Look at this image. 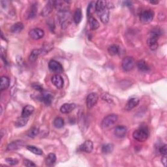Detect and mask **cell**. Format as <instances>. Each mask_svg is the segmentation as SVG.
I'll return each mask as SVG.
<instances>
[{"mask_svg":"<svg viewBox=\"0 0 167 167\" xmlns=\"http://www.w3.org/2000/svg\"><path fill=\"white\" fill-rule=\"evenodd\" d=\"M150 133L146 127H141L139 129L134 131L133 137L138 142H144L148 138Z\"/></svg>","mask_w":167,"mask_h":167,"instance_id":"obj_1","label":"cell"},{"mask_svg":"<svg viewBox=\"0 0 167 167\" xmlns=\"http://www.w3.org/2000/svg\"><path fill=\"white\" fill-rule=\"evenodd\" d=\"M118 117L116 114L108 115L102 121L101 127L103 129H109L110 127L113 126L118 122Z\"/></svg>","mask_w":167,"mask_h":167,"instance_id":"obj_2","label":"cell"},{"mask_svg":"<svg viewBox=\"0 0 167 167\" xmlns=\"http://www.w3.org/2000/svg\"><path fill=\"white\" fill-rule=\"evenodd\" d=\"M135 61L133 57L127 56L123 58L122 62V67L124 71L129 72L131 71L135 67Z\"/></svg>","mask_w":167,"mask_h":167,"instance_id":"obj_3","label":"cell"},{"mask_svg":"<svg viewBox=\"0 0 167 167\" xmlns=\"http://www.w3.org/2000/svg\"><path fill=\"white\" fill-rule=\"evenodd\" d=\"M154 17V12L152 10H145L141 14L140 18L141 21L143 24H149L150 22L153 20Z\"/></svg>","mask_w":167,"mask_h":167,"instance_id":"obj_4","label":"cell"},{"mask_svg":"<svg viewBox=\"0 0 167 167\" xmlns=\"http://www.w3.org/2000/svg\"><path fill=\"white\" fill-rule=\"evenodd\" d=\"M69 2L67 1H54V7L59 12L68 11L69 7Z\"/></svg>","mask_w":167,"mask_h":167,"instance_id":"obj_5","label":"cell"},{"mask_svg":"<svg viewBox=\"0 0 167 167\" xmlns=\"http://www.w3.org/2000/svg\"><path fill=\"white\" fill-rule=\"evenodd\" d=\"M48 68L54 73H61L63 72V66L59 62L55 60H50L48 63Z\"/></svg>","mask_w":167,"mask_h":167,"instance_id":"obj_6","label":"cell"},{"mask_svg":"<svg viewBox=\"0 0 167 167\" xmlns=\"http://www.w3.org/2000/svg\"><path fill=\"white\" fill-rule=\"evenodd\" d=\"M99 99V96L96 93H91L89 94L86 99V104L88 108H91L94 107L97 104Z\"/></svg>","mask_w":167,"mask_h":167,"instance_id":"obj_7","label":"cell"},{"mask_svg":"<svg viewBox=\"0 0 167 167\" xmlns=\"http://www.w3.org/2000/svg\"><path fill=\"white\" fill-rule=\"evenodd\" d=\"M29 36L34 40H39L44 37L45 32L40 28H34L29 31Z\"/></svg>","mask_w":167,"mask_h":167,"instance_id":"obj_8","label":"cell"},{"mask_svg":"<svg viewBox=\"0 0 167 167\" xmlns=\"http://www.w3.org/2000/svg\"><path fill=\"white\" fill-rule=\"evenodd\" d=\"M159 37V36H157V35L151 34V36L148 39H147V44L149 46V47L151 50H155L158 47L157 41H158Z\"/></svg>","mask_w":167,"mask_h":167,"instance_id":"obj_9","label":"cell"},{"mask_svg":"<svg viewBox=\"0 0 167 167\" xmlns=\"http://www.w3.org/2000/svg\"><path fill=\"white\" fill-rule=\"evenodd\" d=\"M51 81L53 85L57 89H61L63 87L64 81L63 78H62L60 75H55L52 76Z\"/></svg>","mask_w":167,"mask_h":167,"instance_id":"obj_10","label":"cell"},{"mask_svg":"<svg viewBox=\"0 0 167 167\" xmlns=\"http://www.w3.org/2000/svg\"><path fill=\"white\" fill-rule=\"evenodd\" d=\"M109 8H110V5H108V3L107 7H106L104 10L101 11V12L97 13L99 15L101 20V22L104 23V24H107V23L108 22V20H109V16H110Z\"/></svg>","mask_w":167,"mask_h":167,"instance_id":"obj_11","label":"cell"},{"mask_svg":"<svg viewBox=\"0 0 167 167\" xmlns=\"http://www.w3.org/2000/svg\"><path fill=\"white\" fill-rule=\"evenodd\" d=\"M127 133V127L123 125L117 126L114 129V133L116 137L118 138H123L125 137Z\"/></svg>","mask_w":167,"mask_h":167,"instance_id":"obj_12","label":"cell"},{"mask_svg":"<svg viewBox=\"0 0 167 167\" xmlns=\"http://www.w3.org/2000/svg\"><path fill=\"white\" fill-rule=\"evenodd\" d=\"M25 143L22 141H14L10 143L7 146V150L8 151H14L17 150L18 149H20L21 147L24 146Z\"/></svg>","mask_w":167,"mask_h":167,"instance_id":"obj_13","label":"cell"},{"mask_svg":"<svg viewBox=\"0 0 167 167\" xmlns=\"http://www.w3.org/2000/svg\"><path fill=\"white\" fill-rule=\"evenodd\" d=\"M53 94L50 91H44L41 95V99L42 101L46 105H49L51 104L53 100Z\"/></svg>","mask_w":167,"mask_h":167,"instance_id":"obj_14","label":"cell"},{"mask_svg":"<svg viewBox=\"0 0 167 167\" xmlns=\"http://www.w3.org/2000/svg\"><path fill=\"white\" fill-rule=\"evenodd\" d=\"M94 149V144L91 141H86L79 147V150L86 153H91Z\"/></svg>","mask_w":167,"mask_h":167,"instance_id":"obj_15","label":"cell"},{"mask_svg":"<svg viewBox=\"0 0 167 167\" xmlns=\"http://www.w3.org/2000/svg\"><path fill=\"white\" fill-rule=\"evenodd\" d=\"M76 108V104L73 103H65L60 108V112L63 114H69Z\"/></svg>","mask_w":167,"mask_h":167,"instance_id":"obj_16","label":"cell"},{"mask_svg":"<svg viewBox=\"0 0 167 167\" xmlns=\"http://www.w3.org/2000/svg\"><path fill=\"white\" fill-rule=\"evenodd\" d=\"M139 103V99L136 97H131L130 98L126 104L125 110H131L133 109L135 107H137Z\"/></svg>","mask_w":167,"mask_h":167,"instance_id":"obj_17","label":"cell"},{"mask_svg":"<svg viewBox=\"0 0 167 167\" xmlns=\"http://www.w3.org/2000/svg\"><path fill=\"white\" fill-rule=\"evenodd\" d=\"M35 108L32 105H27L24 108H23L22 112V116L25 118H28L33 114L34 112Z\"/></svg>","mask_w":167,"mask_h":167,"instance_id":"obj_18","label":"cell"},{"mask_svg":"<svg viewBox=\"0 0 167 167\" xmlns=\"http://www.w3.org/2000/svg\"><path fill=\"white\" fill-rule=\"evenodd\" d=\"M108 2L106 1H97L95 3V7L97 13H99L107 7Z\"/></svg>","mask_w":167,"mask_h":167,"instance_id":"obj_19","label":"cell"},{"mask_svg":"<svg viewBox=\"0 0 167 167\" xmlns=\"http://www.w3.org/2000/svg\"><path fill=\"white\" fill-rule=\"evenodd\" d=\"M24 29V24L22 22H17L13 24L11 28V32L13 33H18Z\"/></svg>","mask_w":167,"mask_h":167,"instance_id":"obj_20","label":"cell"},{"mask_svg":"<svg viewBox=\"0 0 167 167\" xmlns=\"http://www.w3.org/2000/svg\"><path fill=\"white\" fill-rule=\"evenodd\" d=\"M108 52L111 56L118 55L120 52V46L118 45H112L108 47Z\"/></svg>","mask_w":167,"mask_h":167,"instance_id":"obj_21","label":"cell"},{"mask_svg":"<svg viewBox=\"0 0 167 167\" xmlns=\"http://www.w3.org/2000/svg\"><path fill=\"white\" fill-rule=\"evenodd\" d=\"M41 54H42L41 49H35L32 50L29 56V61L30 62L36 61L37 60L39 56Z\"/></svg>","mask_w":167,"mask_h":167,"instance_id":"obj_22","label":"cell"},{"mask_svg":"<svg viewBox=\"0 0 167 167\" xmlns=\"http://www.w3.org/2000/svg\"><path fill=\"white\" fill-rule=\"evenodd\" d=\"M53 7H54V1L48 2L47 4H46V7L43 9V10H42L41 14L43 15L44 17L47 16L48 14H49L50 13H51Z\"/></svg>","mask_w":167,"mask_h":167,"instance_id":"obj_23","label":"cell"},{"mask_svg":"<svg viewBox=\"0 0 167 167\" xmlns=\"http://www.w3.org/2000/svg\"><path fill=\"white\" fill-rule=\"evenodd\" d=\"M89 24L91 30H96L99 28V23L94 17H89Z\"/></svg>","mask_w":167,"mask_h":167,"instance_id":"obj_24","label":"cell"},{"mask_svg":"<svg viewBox=\"0 0 167 167\" xmlns=\"http://www.w3.org/2000/svg\"><path fill=\"white\" fill-rule=\"evenodd\" d=\"M10 84V80L7 76H2L1 78V91H3L9 88Z\"/></svg>","mask_w":167,"mask_h":167,"instance_id":"obj_25","label":"cell"},{"mask_svg":"<svg viewBox=\"0 0 167 167\" xmlns=\"http://www.w3.org/2000/svg\"><path fill=\"white\" fill-rule=\"evenodd\" d=\"M56 161V155L52 153H49L46 158V160H45L46 165L48 166H51L55 163Z\"/></svg>","mask_w":167,"mask_h":167,"instance_id":"obj_26","label":"cell"},{"mask_svg":"<svg viewBox=\"0 0 167 167\" xmlns=\"http://www.w3.org/2000/svg\"><path fill=\"white\" fill-rule=\"evenodd\" d=\"M28 122V118H25V117H22L19 118L17 119V120L15 122V126L17 127H22L25 126Z\"/></svg>","mask_w":167,"mask_h":167,"instance_id":"obj_27","label":"cell"},{"mask_svg":"<svg viewBox=\"0 0 167 167\" xmlns=\"http://www.w3.org/2000/svg\"><path fill=\"white\" fill-rule=\"evenodd\" d=\"M74 21L76 24H79L81 22L82 18V11L80 9H76L75 13H74Z\"/></svg>","mask_w":167,"mask_h":167,"instance_id":"obj_28","label":"cell"},{"mask_svg":"<svg viewBox=\"0 0 167 167\" xmlns=\"http://www.w3.org/2000/svg\"><path fill=\"white\" fill-rule=\"evenodd\" d=\"M137 67L141 71H147L150 69L148 65L144 60H140L137 63Z\"/></svg>","mask_w":167,"mask_h":167,"instance_id":"obj_29","label":"cell"},{"mask_svg":"<svg viewBox=\"0 0 167 167\" xmlns=\"http://www.w3.org/2000/svg\"><path fill=\"white\" fill-rule=\"evenodd\" d=\"M26 148L28 149L31 152L36 154V155H41L42 154V150H41L40 148H39L37 147H36L34 146H31V145H28L26 146Z\"/></svg>","mask_w":167,"mask_h":167,"instance_id":"obj_30","label":"cell"},{"mask_svg":"<svg viewBox=\"0 0 167 167\" xmlns=\"http://www.w3.org/2000/svg\"><path fill=\"white\" fill-rule=\"evenodd\" d=\"M39 133V128L34 127L28 131L27 135H28V137L30 138H34L36 137V136H37Z\"/></svg>","mask_w":167,"mask_h":167,"instance_id":"obj_31","label":"cell"},{"mask_svg":"<svg viewBox=\"0 0 167 167\" xmlns=\"http://www.w3.org/2000/svg\"><path fill=\"white\" fill-rule=\"evenodd\" d=\"M114 150V146L111 144H108L104 145L102 147V151L103 153L108 154L112 153V151Z\"/></svg>","mask_w":167,"mask_h":167,"instance_id":"obj_32","label":"cell"},{"mask_svg":"<svg viewBox=\"0 0 167 167\" xmlns=\"http://www.w3.org/2000/svg\"><path fill=\"white\" fill-rule=\"evenodd\" d=\"M54 125L56 128H61L64 125V120L60 117L56 118L54 121Z\"/></svg>","mask_w":167,"mask_h":167,"instance_id":"obj_33","label":"cell"},{"mask_svg":"<svg viewBox=\"0 0 167 167\" xmlns=\"http://www.w3.org/2000/svg\"><path fill=\"white\" fill-rule=\"evenodd\" d=\"M6 162L8 163V164L11 165H16L18 163V161L16 159H13V158H7L5 159Z\"/></svg>","mask_w":167,"mask_h":167,"instance_id":"obj_34","label":"cell"},{"mask_svg":"<svg viewBox=\"0 0 167 167\" xmlns=\"http://www.w3.org/2000/svg\"><path fill=\"white\" fill-rule=\"evenodd\" d=\"M94 3H91L90 5L88 6V17H91V15L94 13Z\"/></svg>","mask_w":167,"mask_h":167,"instance_id":"obj_35","label":"cell"},{"mask_svg":"<svg viewBox=\"0 0 167 167\" xmlns=\"http://www.w3.org/2000/svg\"><path fill=\"white\" fill-rule=\"evenodd\" d=\"M159 152L161 153V154H162V155H164V156H166V154H167V147L166 145L165 144L163 146H161L160 147V148H159Z\"/></svg>","mask_w":167,"mask_h":167,"instance_id":"obj_36","label":"cell"},{"mask_svg":"<svg viewBox=\"0 0 167 167\" xmlns=\"http://www.w3.org/2000/svg\"><path fill=\"white\" fill-rule=\"evenodd\" d=\"M101 97H102V99H103L104 101H106L108 102V103H112V99L110 97V96L108 95V94H103L101 95Z\"/></svg>","mask_w":167,"mask_h":167,"instance_id":"obj_37","label":"cell"},{"mask_svg":"<svg viewBox=\"0 0 167 167\" xmlns=\"http://www.w3.org/2000/svg\"><path fill=\"white\" fill-rule=\"evenodd\" d=\"M37 8L36 7L35 5H33L32 7V9H31V11L29 12V18H33L35 17V15L36 14V11H37Z\"/></svg>","mask_w":167,"mask_h":167,"instance_id":"obj_38","label":"cell"},{"mask_svg":"<svg viewBox=\"0 0 167 167\" xmlns=\"http://www.w3.org/2000/svg\"><path fill=\"white\" fill-rule=\"evenodd\" d=\"M32 87L35 89V90H38L39 91H42V90H43L42 87L39 84H38V83H33V85H32Z\"/></svg>","mask_w":167,"mask_h":167,"instance_id":"obj_39","label":"cell"},{"mask_svg":"<svg viewBox=\"0 0 167 167\" xmlns=\"http://www.w3.org/2000/svg\"><path fill=\"white\" fill-rule=\"evenodd\" d=\"M24 165L26 166H36V165L32 161L28 160V159L24 161Z\"/></svg>","mask_w":167,"mask_h":167,"instance_id":"obj_40","label":"cell"},{"mask_svg":"<svg viewBox=\"0 0 167 167\" xmlns=\"http://www.w3.org/2000/svg\"><path fill=\"white\" fill-rule=\"evenodd\" d=\"M161 161H162V163L163 164V165H164L165 166H166V155H165V156L163 157V158L161 159Z\"/></svg>","mask_w":167,"mask_h":167,"instance_id":"obj_41","label":"cell"},{"mask_svg":"<svg viewBox=\"0 0 167 167\" xmlns=\"http://www.w3.org/2000/svg\"><path fill=\"white\" fill-rule=\"evenodd\" d=\"M150 2V3H151V4H157V3H159L158 2H154V1H151Z\"/></svg>","mask_w":167,"mask_h":167,"instance_id":"obj_42","label":"cell"}]
</instances>
